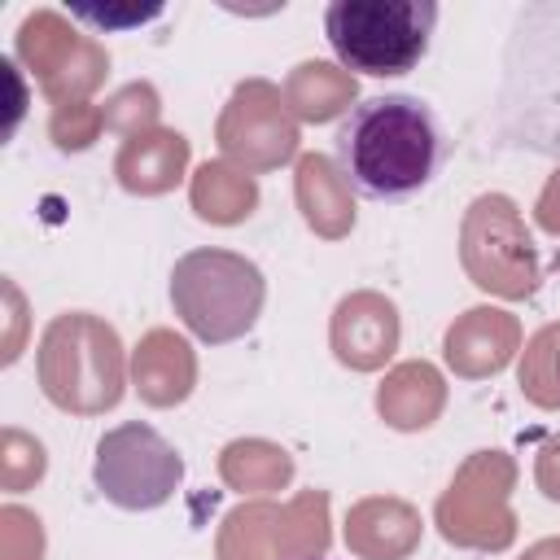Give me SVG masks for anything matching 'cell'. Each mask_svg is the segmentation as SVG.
I'll use <instances>...</instances> for the list:
<instances>
[{
	"mask_svg": "<svg viewBox=\"0 0 560 560\" xmlns=\"http://www.w3.org/2000/svg\"><path fill=\"white\" fill-rule=\"evenodd\" d=\"M446 153L442 118L411 92L363 96L341 114L332 136L341 179L368 201H411L438 179Z\"/></svg>",
	"mask_w": 560,
	"mask_h": 560,
	"instance_id": "cell-1",
	"label": "cell"
},
{
	"mask_svg": "<svg viewBox=\"0 0 560 560\" xmlns=\"http://www.w3.org/2000/svg\"><path fill=\"white\" fill-rule=\"evenodd\" d=\"M433 26V0H332L324 9V35L332 57L368 79L416 70L429 52Z\"/></svg>",
	"mask_w": 560,
	"mask_h": 560,
	"instance_id": "cell-2",
	"label": "cell"
},
{
	"mask_svg": "<svg viewBox=\"0 0 560 560\" xmlns=\"http://www.w3.org/2000/svg\"><path fill=\"white\" fill-rule=\"evenodd\" d=\"M262 298H267L262 271L232 249H192L171 271L175 315L188 324L192 337L210 346L245 337L258 324Z\"/></svg>",
	"mask_w": 560,
	"mask_h": 560,
	"instance_id": "cell-3",
	"label": "cell"
},
{
	"mask_svg": "<svg viewBox=\"0 0 560 560\" xmlns=\"http://www.w3.org/2000/svg\"><path fill=\"white\" fill-rule=\"evenodd\" d=\"M96 490L122 508V512H153L162 508L179 481H184V459L179 451L144 420H127L96 442V464H92Z\"/></svg>",
	"mask_w": 560,
	"mask_h": 560,
	"instance_id": "cell-4",
	"label": "cell"
},
{
	"mask_svg": "<svg viewBox=\"0 0 560 560\" xmlns=\"http://www.w3.org/2000/svg\"><path fill=\"white\" fill-rule=\"evenodd\" d=\"M70 18H79V22H88V26H96V31H131V26H144V22H153V18H162V4H144V9H114V4H105V9H92V4H70Z\"/></svg>",
	"mask_w": 560,
	"mask_h": 560,
	"instance_id": "cell-5",
	"label": "cell"
}]
</instances>
